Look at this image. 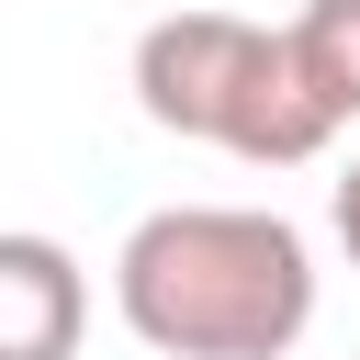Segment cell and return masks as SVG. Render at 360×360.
Masks as SVG:
<instances>
[{"mask_svg":"<svg viewBox=\"0 0 360 360\" xmlns=\"http://www.w3.org/2000/svg\"><path fill=\"white\" fill-rule=\"evenodd\" d=\"M112 304L158 360H292L315 326V248L259 202H169L112 248Z\"/></svg>","mask_w":360,"mask_h":360,"instance_id":"cell-1","label":"cell"},{"mask_svg":"<svg viewBox=\"0 0 360 360\" xmlns=\"http://www.w3.org/2000/svg\"><path fill=\"white\" fill-rule=\"evenodd\" d=\"M135 112L180 146H225L248 169H304L338 146V101L304 79L292 22L248 11H158L135 34Z\"/></svg>","mask_w":360,"mask_h":360,"instance_id":"cell-2","label":"cell"},{"mask_svg":"<svg viewBox=\"0 0 360 360\" xmlns=\"http://www.w3.org/2000/svg\"><path fill=\"white\" fill-rule=\"evenodd\" d=\"M79 315H90V281L56 236L11 225L0 236V360H68L79 349Z\"/></svg>","mask_w":360,"mask_h":360,"instance_id":"cell-3","label":"cell"},{"mask_svg":"<svg viewBox=\"0 0 360 360\" xmlns=\"http://www.w3.org/2000/svg\"><path fill=\"white\" fill-rule=\"evenodd\" d=\"M292 56L338 101V124H360V0H304L292 11Z\"/></svg>","mask_w":360,"mask_h":360,"instance_id":"cell-4","label":"cell"},{"mask_svg":"<svg viewBox=\"0 0 360 360\" xmlns=\"http://www.w3.org/2000/svg\"><path fill=\"white\" fill-rule=\"evenodd\" d=\"M326 225H338V248H349V270H360V158H349L338 191H326Z\"/></svg>","mask_w":360,"mask_h":360,"instance_id":"cell-5","label":"cell"}]
</instances>
